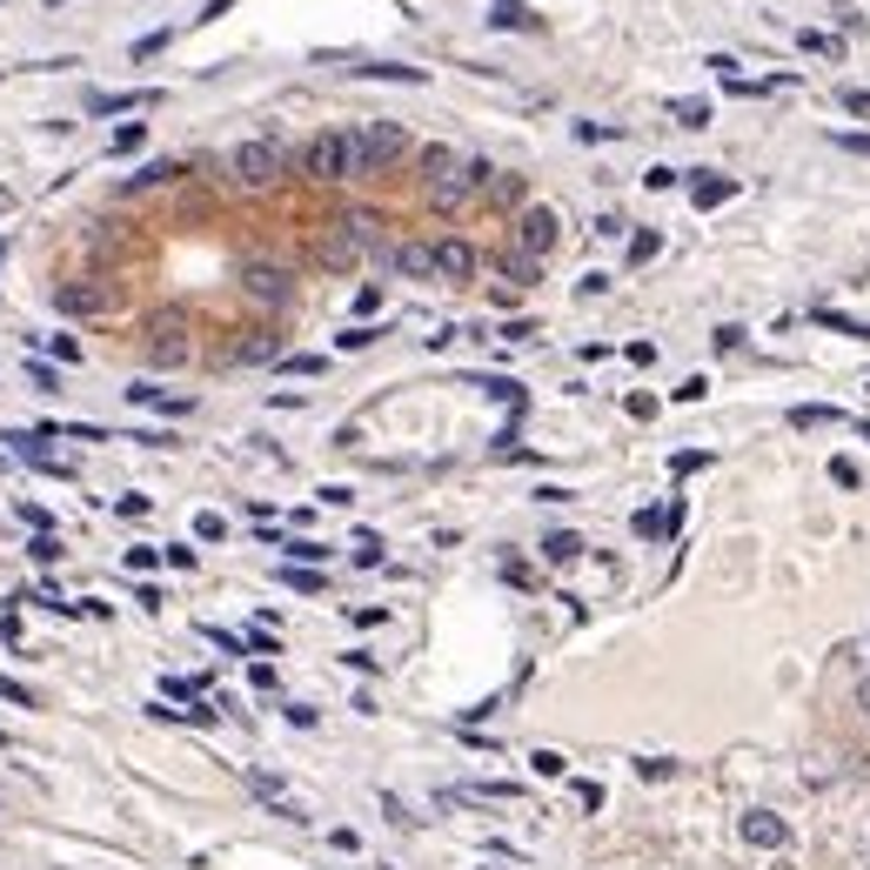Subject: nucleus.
Segmentation results:
<instances>
[{
	"instance_id": "obj_1",
	"label": "nucleus",
	"mask_w": 870,
	"mask_h": 870,
	"mask_svg": "<svg viewBox=\"0 0 870 870\" xmlns=\"http://www.w3.org/2000/svg\"><path fill=\"white\" fill-rule=\"evenodd\" d=\"M422 168H428V194H435V208H456V202H469L476 188H489V181H496V168H489V162H462V154H449V148H422Z\"/></svg>"
},
{
	"instance_id": "obj_2",
	"label": "nucleus",
	"mask_w": 870,
	"mask_h": 870,
	"mask_svg": "<svg viewBox=\"0 0 870 870\" xmlns=\"http://www.w3.org/2000/svg\"><path fill=\"white\" fill-rule=\"evenodd\" d=\"M409 154V128L402 121H362L355 128V175H375L388 162H402Z\"/></svg>"
},
{
	"instance_id": "obj_3",
	"label": "nucleus",
	"mask_w": 870,
	"mask_h": 870,
	"mask_svg": "<svg viewBox=\"0 0 870 870\" xmlns=\"http://www.w3.org/2000/svg\"><path fill=\"white\" fill-rule=\"evenodd\" d=\"M302 175H308V181H348V175H355V135H342V128L315 135V141L302 148Z\"/></svg>"
},
{
	"instance_id": "obj_4",
	"label": "nucleus",
	"mask_w": 870,
	"mask_h": 870,
	"mask_svg": "<svg viewBox=\"0 0 870 870\" xmlns=\"http://www.w3.org/2000/svg\"><path fill=\"white\" fill-rule=\"evenodd\" d=\"M282 168H289V154L274 148V141H242V148H234V181H242V188L282 181Z\"/></svg>"
},
{
	"instance_id": "obj_5",
	"label": "nucleus",
	"mask_w": 870,
	"mask_h": 870,
	"mask_svg": "<svg viewBox=\"0 0 870 870\" xmlns=\"http://www.w3.org/2000/svg\"><path fill=\"white\" fill-rule=\"evenodd\" d=\"M743 844H757V850H783L790 844V823L777 810H743Z\"/></svg>"
},
{
	"instance_id": "obj_6",
	"label": "nucleus",
	"mask_w": 870,
	"mask_h": 870,
	"mask_svg": "<svg viewBox=\"0 0 870 870\" xmlns=\"http://www.w3.org/2000/svg\"><path fill=\"white\" fill-rule=\"evenodd\" d=\"M516 242H523V255L536 261V255H549V248H556V215H549V208H529L523 215V228H516Z\"/></svg>"
},
{
	"instance_id": "obj_7",
	"label": "nucleus",
	"mask_w": 870,
	"mask_h": 870,
	"mask_svg": "<svg viewBox=\"0 0 870 870\" xmlns=\"http://www.w3.org/2000/svg\"><path fill=\"white\" fill-rule=\"evenodd\" d=\"M435 274L469 282V274H476V248H469V242H435Z\"/></svg>"
},
{
	"instance_id": "obj_8",
	"label": "nucleus",
	"mask_w": 870,
	"mask_h": 870,
	"mask_svg": "<svg viewBox=\"0 0 870 870\" xmlns=\"http://www.w3.org/2000/svg\"><path fill=\"white\" fill-rule=\"evenodd\" d=\"M154 101H162L154 88H128V94H94V101H88V114H128V107H154Z\"/></svg>"
},
{
	"instance_id": "obj_9",
	"label": "nucleus",
	"mask_w": 870,
	"mask_h": 870,
	"mask_svg": "<svg viewBox=\"0 0 870 870\" xmlns=\"http://www.w3.org/2000/svg\"><path fill=\"white\" fill-rule=\"evenodd\" d=\"M181 355H188L181 322H175V315H162V322H154V362H181Z\"/></svg>"
},
{
	"instance_id": "obj_10",
	"label": "nucleus",
	"mask_w": 870,
	"mask_h": 870,
	"mask_svg": "<svg viewBox=\"0 0 870 870\" xmlns=\"http://www.w3.org/2000/svg\"><path fill=\"white\" fill-rule=\"evenodd\" d=\"M690 194H696V208H724L730 194H737V181H730V175H696Z\"/></svg>"
},
{
	"instance_id": "obj_11",
	"label": "nucleus",
	"mask_w": 870,
	"mask_h": 870,
	"mask_svg": "<svg viewBox=\"0 0 870 870\" xmlns=\"http://www.w3.org/2000/svg\"><path fill=\"white\" fill-rule=\"evenodd\" d=\"M395 274H415V282H422V274H435V248L402 242V248H395Z\"/></svg>"
},
{
	"instance_id": "obj_12",
	"label": "nucleus",
	"mask_w": 870,
	"mask_h": 870,
	"mask_svg": "<svg viewBox=\"0 0 870 870\" xmlns=\"http://www.w3.org/2000/svg\"><path fill=\"white\" fill-rule=\"evenodd\" d=\"M248 289H255L261 302H282V295H289V274H282V268H248Z\"/></svg>"
},
{
	"instance_id": "obj_13",
	"label": "nucleus",
	"mask_w": 870,
	"mask_h": 870,
	"mask_svg": "<svg viewBox=\"0 0 870 870\" xmlns=\"http://www.w3.org/2000/svg\"><path fill=\"white\" fill-rule=\"evenodd\" d=\"M542 556L556 563V570H563V563H576V556H583V536H576V529H556V536L542 542Z\"/></svg>"
},
{
	"instance_id": "obj_14",
	"label": "nucleus",
	"mask_w": 870,
	"mask_h": 870,
	"mask_svg": "<svg viewBox=\"0 0 870 870\" xmlns=\"http://www.w3.org/2000/svg\"><path fill=\"white\" fill-rule=\"evenodd\" d=\"M496 27H536V14L523 8V0H496V14H489Z\"/></svg>"
},
{
	"instance_id": "obj_15",
	"label": "nucleus",
	"mask_w": 870,
	"mask_h": 870,
	"mask_svg": "<svg viewBox=\"0 0 870 870\" xmlns=\"http://www.w3.org/2000/svg\"><path fill=\"white\" fill-rule=\"evenodd\" d=\"M823 422H837V409H823V402H804V409H790V428H823Z\"/></svg>"
},
{
	"instance_id": "obj_16",
	"label": "nucleus",
	"mask_w": 870,
	"mask_h": 870,
	"mask_svg": "<svg viewBox=\"0 0 870 870\" xmlns=\"http://www.w3.org/2000/svg\"><path fill=\"white\" fill-rule=\"evenodd\" d=\"M282 583H289V589H308V597H315V589H322V570H302V563H282Z\"/></svg>"
},
{
	"instance_id": "obj_17",
	"label": "nucleus",
	"mask_w": 870,
	"mask_h": 870,
	"mask_svg": "<svg viewBox=\"0 0 870 870\" xmlns=\"http://www.w3.org/2000/svg\"><path fill=\"white\" fill-rule=\"evenodd\" d=\"M656 248H663V242H656V228H643V234H629V261H637V268H643V261H650Z\"/></svg>"
},
{
	"instance_id": "obj_18",
	"label": "nucleus",
	"mask_w": 870,
	"mask_h": 870,
	"mask_svg": "<svg viewBox=\"0 0 870 870\" xmlns=\"http://www.w3.org/2000/svg\"><path fill=\"white\" fill-rule=\"evenodd\" d=\"M355 563H362V570H375V563H382V536H369V529L355 536Z\"/></svg>"
},
{
	"instance_id": "obj_19",
	"label": "nucleus",
	"mask_w": 870,
	"mask_h": 870,
	"mask_svg": "<svg viewBox=\"0 0 870 870\" xmlns=\"http://www.w3.org/2000/svg\"><path fill=\"white\" fill-rule=\"evenodd\" d=\"M677 121L683 128H709V101H677Z\"/></svg>"
},
{
	"instance_id": "obj_20",
	"label": "nucleus",
	"mask_w": 870,
	"mask_h": 870,
	"mask_svg": "<svg viewBox=\"0 0 870 870\" xmlns=\"http://www.w3.org/2000/svg\"><path fill=\"white\" fill-rule=\"evenodd\" d=\"M141 141H148V128H141V121H128V128H114V154H135Z\"/></svg>"
},
{
	"instance_id": "obj_21",
	"label": "nucleus",
	"mask_w": 870,
	"mask_h": 870,
	"mask_svg": "<svg viewBox=\"0 0 870 870\" xmlns=\"http://www.w3.org/2000/svg\"><path fill=\"white\" fill-rule=\"evenodd\" d=\"M48 355H54V362H81V342H74V335H48Z\"/></svg>"
},
{
	"instance_id": "obj_22",
	"label": "nucleus",
	"mask_w": 870,
	"mask_h": 870,
	"mask_svg": "<svg viewBox=\"0 0 870 870\" xmlns=\"http://www.w3.org/2000/svg\"><path fill=\"white\" fill-rule=\"evenodd\" d=\"M0 703H21V709H34V690H21V677H0Z\"/></svg>"
},
{
	"instance_id": "obj_23",
	"label": "nucleus",
	"mask_w": 870,
	"mask_h": 870,
	"mask_svg": "<svg viewBox=\"0 0 870 870\" xmlns=\"http://www.w3.org/2000/svg\"><path fill=\"white\" fill-rule=\"evenodd\" d=\"M27 556H34V563H61V542H54V536H34Z\"/></svg>"
},
{
	"instance_id": "obj_24",
	"label": "nucleus",
	"mask_w": 870,
	"mask_h": 870,
	"mask_svg": "<svg viewBox=\"0 0 870 870\" xmlns=\"http://www.w3.org/2000/svg\"><path fill=\"white\" fill-rule=\"evenodd\" d=\"M289 556H295V563H308V570H315V563H322V556H329V549H322V542H308V536H302V542H289Z\"/></svg>"
},
{
	"instance_id": "obj_25",
	"label": "nucleus",
	"mask_w": 870,
	"mask_h": 870,
	"mask_svg": "<svg viewBox=\"0 0 870 870\" xmlns=\"http://www.w3.org/2000/svg\"><path fill=\"white\" fill-rule=\"evenodd\" d=\"M168 175H181V168H175V162H154V168H141L128 188H154V181H168Z\"/></svg>"
},
{
	"instance_id": "obj_26",
	"label": "nucleus",
	"mask_w": 870,
	"mask_h": 870,
	"mask_svg": "<svg viewBox=\"0 0 870 870\" xmlns=\"http://www.w3.org/2000/svg\"><path fill=\"white\" fill-rule=\"evenodd\" d=\"M830 483H837V489H857L863 476H857V462H844V456H837V462H830Z\"/></svg>"
},
{
	"instance_id": "obj_27",
	"label": "nucleus",
	"mask_w": 870,
	"mask_h": 870,
	"mask_svg": "<svg viewBox=\"0 0 870 870\" xmlns=\"http://www.w3.org/2000/svg\"><path fill=\"white\" fill-rule=\"evenodd\" d=\"M154 563H162V549H154V542H135L128 549V570H154Z\"/></svg>"
},
{
	"instance_id": "obj_28",
	"label": "nucleus",
	"mask_w": 870,
	"mask_h": 870,
	"mask_svg": "<svg viewBox=\"0 0 870 870\" xmlns=\"http://www.w3.org/2000/svg\"><path fill=\"white\" fill-rule=\"evenodd\" d=\"M529 764H536V777H563V770H570V764L556 757V750H536V757H529Z\"/></svg>"
},
{
	"instance_id": "obj_29",
	"label": "nucleus",
	"mask_w": 870,
	"mask_h": 870,
	"mask_svg": "<svg viewBox=\"0 0 870 870\" xmlns=\"http://www.w3.org/2000/svg\"><path fill=\"white\" fill-rule=\"evenodd\" d=\"M194 536H202V542H221L228 523H221V516H194Z\"/></svg>"
},
{
	"instance_id": "obj_30",
	"label": "nucleus",
	"mask_w": 870,
	"mask_h": 870,
	"mask_svg": "<svg viewBox=\"0 0 870 870\" xmlns=\"http://www.w3.org/2000/svg\"><path fill=\"white\" fill-rule=\"evenodd\" d=\"M509 282H536V261L529 255H509Z\"/></svg>"
},
{
	"instance_id": "obj_31",
	"label": "nucleus",
	"mask_w": 870,
	"mask_h": 870,
	"mask_svg": "<svg viewBox=\"0 0 870 870\" xmlns=\"http://www.w3.org/2000/svg\"><path fill=\"white\" fill-rule=\"evenodd\" d=\"M289 375H322V355H289Z\"/></svg>"
},
{
	"instance_id": "obj_32",
	"label": "nucleus",
	"mask_w": 870,
	"mask_h": 870,
	"mask_svg": "<svg viewBox=\"0 0 870 870\" xmlns=\"http://www.w3.org/2000/svg\"><path fill=\"white\" fill-rule=\"evenodd\" d=\"M114 516H148V496H114Z\"/></svg>"
},
{
	"instance_id": "obj_33",
	"label": "nucleus",
	"mask_w": 870,
	"mask_h": 870,
	"mask_svg": "<svg viewBox=\"0 0 870 870\" xmlns=\"http://www.w3.org/2000/svg\"><path fill=\"white\" fill-rule=\"evenodd\" d=\"M21 523H27V529H41V536H48V509H41V502H21Z\"/></svg>"
},
{
	"instance_id": "obj_34",
	"label": "nucleus",
	"mask_w": 870,
	"mask_h": 870,
	"mask_svg": "<svg viewBox=\"0 0 870 870\" xmlns=\"http://www.w3.org/2000/svg\"><path fill=\"white\" fill-rule=\"evenodd\" d=\"M637 770H643V777H650V783H663V777H669V770H677V764H669V757H643V764H637Z\"/></svg>"
},
{
	"instance_id": "obj_35",
	"label": "nucleus",
	"mask_w": 870,
	"mask_h": 870,
	"mask_svg": "<svg viewBox=\"0 0 870 870\" xmlns=\"http://www.w3.org/2000/svg\"><path fill=\"white\" fill-rule=\"evenodd\" d=\"M268 355H274V342H268V335H255V342L242 348V362H268Z\"/></svg>"
},
{
	"instance_id": "obj_36",
	"label": "nucleus",
	"mask_w": 870,
	"mask_h": 870,
	"mask_svg": "<svg viewBox=\"0 0 870 870\" xmlns=\"http://www.w3.org/2000/svg\"><path fill=\"white\" fill-rule=\"evenodd\" d=\"M703 395H709V382H703V375H690V382L677 388V402H703Z\"/></svg>"
},
{
	"instance_id": "obj_37",
	"label": "nucleus",
	"mask_w": 870,
	"mask_h": 870,
	"mask_svg": "<svg viewBox=\"0 0 870 870\" xmlns=\"http://www.w3.org/2000/svg\"><path fill=\"white\" fill-rule=\"evenodd\" d=\"M703 462H709V456H703V449H690V456H677V462H669V469H677V476H696Z\"/></svg>"
},
{
	"instance_id": "obj_38",
	"label": "nucleus",
	"mask_w": 870,
	"mask_h": 870,
	"mask_svg": "<svg viewBox=\"0 0 870 870\" xmlns=\"http://www.w3.org/2000/svg\"><path fill=\"white\" fill-rule=\"evenodd\" d=\"M168 696H181V703H188V696H202V683H194V677H168Z\"/></svg>"
},
{
	"instance_id": "obj_39",
	"label": "nucleus",
	"mask_w": 870,
	"mask_h": 870,
	"mask_svg": "<svg viewBox=\"0 0 870 870\" xmlns=\"http://www.w3.org/2000/svg\"><path fill=\"white\" fill-rule=\"evenodd\" d=\"M322 502H329V509H348V502H355V489H342V483H329V489H322Z\"/></svg>"
},
{
	"instance_id": "obj_40",
	"label": "nucleus",
	"mask_w": 870,
	"mask_h": 870,
	"mask_svg": "<svg viewBox=\"0 0 870 870\" xmlns=\"http://www.w3.org/2000/svg\"><path fill=\"white\" fill-rule=\"evenodd\" d=\"M844 107L857 114V121H870V94H857V88H850V94H844Z\"/></svg>"
},
{
	"instance_id": "obj_41",
	"label": "nucleus",
	"mask_w": 870,
	"mask_h": 870,
	"mask_svg": "<svg viewBox=\"0 0 870 870\" xmlns=\"http://www.w3.org/2000/svg\"><path fill=\"white\" fill-rule=\"evenodd\" d=\"M228 8H234V0H208V8H202V21H221Z\"/></svg>"
},
{
	"instance_id": "obj_42",
	"label": "nucleus",
	"mask_w": 870,
	"mask_h": 870,
	"mask_svg": "<svg viewBox=\"0 0 870 870\" xmlns=\"http://www.w3.org/2000/svg\"><path fill=\"white\" fill-rule=\"evenodd\" d=\"M857 709H863V717H870V677L857 683Z\"/></svg>"
},
{
	"instance_id": "obj_43",
	"label": "nucleus",
	"mask_w": 870,
	"mask_h": 870,
	"mask_svg": "<svg viewBox=\"0 0 870 870\" xmlns=\"http://www.w3.org/2000/svg\"><path fill=\"white\" fill-rule=\"evenodd\" d=\"M0 255H8V242H0Z\"/></svg>"
},
{
	"instance_id": "obj_44",
	"label": "nucleus",
	"mask_w": 870,
	"mask_h": 870,
	"mask_svg": "<svg viewBox=\"0 0 870 870\" xmlns=\"http://www.w3.org/2000/svg\"><path fill=\"white\" fill-rule=\"evenodd\" d=\"M54 8H61V0H54Z\"/></svg>"
}]
</instances>
